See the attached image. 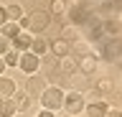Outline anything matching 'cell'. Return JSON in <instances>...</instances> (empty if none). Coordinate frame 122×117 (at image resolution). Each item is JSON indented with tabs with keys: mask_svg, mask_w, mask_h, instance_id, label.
Instances as JSON below:
<instances>
[{
	"mask_svg": "<svg viewBox=\"0 0 122 117\" xmlns=\"http://www.w3.org/2000/svg\"><path fill=\"white\" fill-rule=\"evenodd\" d=\"M41 104H43V109H51V112L61 109L64 107V92H61V86H56V84L46 86L41 92Z\"/></svg>",
	"mask_w": 122,
	"mask_h": 117,
	"instance_id": "6da1fadb",
	"label": "cell"
},
{
	"mask_svg": "<svg viewBox=\"0 0 122 117\" xmlns=\"http://www.w3.org/2000/svg\"><path fill=\"white\" fill-rule=\"evenodd\" d=\"M23 23L28 28V33H41L48 28L51 23V13H46V10H36V13H30V15L23 18Z\"/></svg>",
	"mask_w": 122,
	"mask_h": 117,
	"instance_id": "7a4b0ae2",
	"label": "cell"
},
{
	"mask_svg": "<svg viewBox=\"0 0 122 117\" xmlns=\"http://www.w3.org/2000/svg\"><path fill=\"white\" fill-rule=\"evenodd\" d=\"M84 107H86V104H84V97H81L79 92H69V94H64V109H66L69 115H79Z\"/></svg>",
	"mask_w": 122,
	"mask_h": 117,
	"instance_id": "3957f363",
	"label": "cell"
},
{
	"mask_svg": "<svg viewBox=\"0 0 122 117\" xmlns=\"http://www.w3.org/2000/svg\"><path fill=\"white\" fill-rule=\"evenodd\" d=\"M18 66H20L25 74H36L38 66H41V59H38L36 54H30V51H25V54H20V61H18Z\"/></svg>",
	"mask_w": 122,
	"mask_h": 117,
	"instance_id": "277c9868",
	"label": "cell"
},
{
	"mask_svg": "<svg viewBox=\"0 0 122 117\" xmlns=\"http://www.w3.org/2000/svg\"><path fill=\"white\" fill-rule=\"evenodd\" d=\"M69 18H71V23H74V25L81 28V25L92 18V10H89V8H81V5H74V8L69 10Z\"/></svg>",
	"mask_w": 122,
	"mask_h": 117,
	"instance_id": "5b68a950",
	"label": "cell"
},
{
	"mask_svg": "<svg viewBox=\"0 0 122 117\" xmlns=\"http://www.w3.org/2000/svg\"><path fill=\"white\" fill-rule=\"evenodd\" d=\"M76 61H79V71H81V74H94V71H97V56L94 54H84V56H79Z\"/></svg>",
	"mask_w": 122,
	"mask_h": 117,
	"instance_id": "8992f818",
	"label": "cell"
},
{
	"mask_svg": "<svg viewBox=\"0 0 122 117\" xmlns=\"http://www.w3.org/2000/svg\"><path fill=\"white\" fill-rule=\"evenodd\" d=\"M30 43H33V33H28V31H20L18 36L13 38V46H15V51H28L30 48Z\"/></svg>",
	"mask_w": 122,
	"mask_h": 117,
	"instance_id": "52a82bcc",
	"label": "cell"
},
{
	"mask_svg": "<svg viewBox=\"0 0 122 117\" xmlns=\"http://www.w3.org/2000/svg\"><path fill=\"white\" fill-rule=\"evenodd\" d=\"M59 38H64L66 41V43H74V41H79L81 38V31H79V25H64V28H61V36Z\"/></svg>",
	"mask_w": 122,
	"mask_h": 117,
	"instance_id": "ba28073f",
	"label": "cell"
},
{
	"mask_svg": "<svg viewBox=\"0 0 122 117\" xmlns=\"http://www.w3.org/2000/svg\"><path fill=\"white\" fill-rule=\"evenodd\" d=\"M10 97H15V81L0 76V99H10Z\"/></svg>",
	"mask_w": 122,
	"mask_h": 117,
	"instance_id": "9c48e42d",
	"label": "cell"
},
{
	"mask_svg": "<svg viewBox=\"0 0 122 117\" xmlns=\"http://www.w3.org/2000/svg\"><path fill=\"white\" fill-rule=\"evenodd\" d=\"M48 48L53 51V56H56V59H64V56H69V51H71V43H66L64 38H56Z\"/></svg>",
	"mask_w": 122,
	"mask_h": 117,
	"instance_id": "30bf717a",
	"label": "cell"
},
{
	"mask_svg": "<svg viewBox=\"0 0 122 117\" xmlns=\"http://www.w3.org/2000/svg\"><path fill=\"white\" fill-rule=\"evenodd\" d=\"M59 69L64 71V74H69V76H71V74H76V71H79V61H76V59H71V56H64V59H59Z\"/></svg>",
	"mask_w": 122,
	"mask_h": 117,
	"instance_id": "8fae6325",
	"label": "cell"
},
{
	"mask_svg": "<svg viewBox=\"0 0 122 117\" xmlns=\"http://www.w3.org/2000/svg\"><path fill=\"white\" fill-rule=\"evenodd\" d=\"M13 102H15V109H18V112H30V109H33V99H30V94H28V92L18 94Z\"/></svg>",
	"mask_w": 122,
	"mask_h": 117,
	"instance_id": "7c38bea8",
	"label": "cell"
},
{
	"mask_svg": "<svg viewBox=\"0 0 122 117\" xmlns=\"http://www.w3.org/2000/svg\"><path fill=\"white\" fill-rule=\"evenodd\" d=\"M5 15L10 18L13 23H20L23 18H25V10H23L18 3H13V5H8V8H5Z\"/></svg>",
	"mask_w": 122,
	"mask_h": 117,
	"instance_id": "4fadbf2b",
	"label": "cell"
},
{
	"mask_svg": "<svg viewBox=\"0 0 122 117\" xmlns=\"http://www.w3.org/2000/svg\"><path fill=\"white\" fill-rule=\"evenodd\" d=\"M84 109H86V115H89V117H104L109 107H107L104 102H92V104H86Z\"/></svg>",
	"mask_w": 122,
	"mask_h": 117,
	"instance_id": "5bb4252c",
	"label": "cell"
},
{
	"mask_svg": "<svg viewBox=\"0 0 122 117\" xmlns=\"http://www.w3.org/2000/svg\"><path fill=\"white\" fill-rule=\"evenodd\" d=\"M20 33V23H13V20H5L0 25V36H8V38H15Z\"/></svg>",
	"mask_w": 122,
	"mask_h": 117,
	"instance_id": "9a60e30c",
	"label": "cell"
},
{
	"mask_svg": "<svg viewBox=\"0 0 122 117\" xmlns=\"http://www.w3.org/2000/svg\"><path fill=\"white\" fill-rule=\"evenodd\" d=\"M18 109H15L13 99H0V117H15Z\"/></svg>",
	"mask_w": 122,
	"mask_h": 117,
	"instance_id": "2e32d148",
	"label": "cell"
},
{
	"mask_svg": "<svg viewBox=\"0 0 122 117\" xmlns=\"http://www.w3.org/2000/svg\"><path fill=\"white\" fill-rule=\"evenodd\" d=\"M48 51V41L46 38H33V43H30V54H36L38 59Z\"/></svg>",
	"mask_w": 122,
	"mask_h": 117,
	"instance_id": "e0dca14e",
	"label": "cell"
},
{
	"mask_svg": "<svg viewBox=\"0 0 122 117\" xmlns=\"http://www.w3.org/2000/svg\"><path fill=\"white\" fill-rule=\"evenodd\" d=\"M66 13V0H51V15H64Z\"/></svg>",
	"mask_w": 122,
	"mask_h": 117,
	"instance_id": "ac0fdd59",
	"label": "cell"
},
{
	"mask_svg": "<svg viewBox=\"0 0 122 117\" xmlns=\"http://www.w3.org/2000/svg\"><path fill=\"white\" fill-rule=\"evenodd\" d=\"M3 61H5V66H18L20 56H18V51H8V54H3Z\"/></svg>",
	"mask_w": 122,
	"mask_h": 117,
	"instance_id": "d6986e66",
	"label": "cell"
},
{
	"mask_svg": "<svg viewBox=\"0 0 122 117\" xmlns=\"http://www.w3.org/2000/svg\"><path fill=\"white\" fill-rule=\"evenodd\" d=\"M97 92H102V94H107V92H112V81H109V79H99L97 84Z\"/></svg>",
	"mask_w": 122,
	"mask_h": 117,
	"instance_id": "ffe728a7",
	"label": "cell"
},
{
	"mask_svg": "<svg viewBox=\"0 0 122 117\" xmlns=\"http://www.w3.org/2000/svg\"><path fill=\"white\" fill-rule=\"evenodd\" d=\"M8 51H10V48H8V41H5V38H0V56L8 54Z\"/></svg>",
	"mask_w": 122,
	"mask_h": 117,
	"instance_id": "44dd1931",
	"label": "cell"
},
{
	"mask_svg": "<svg viewBox=\"0 0 122 117\" xmlns=\"http://www.w3.org/2000/svg\"><path fill=\"white\" fill-rule=\"evenodd\" d=\"M104 117H122V109H107Z\"/></svg>",
	"mask_w": 122,
	"mask_h": 117,
	"instance_id": "7402d4cb",
	"label": "cell"
},
{
	"mask_svg": "<svg viewBox=\"0 0 122 117\" xmlns=\"http://www.w3.org/2000/svg\"><path fill=\"white\" fill-rule=\"evenodd\" d=\"M36 117H53V112H51V109H41Z\"/></svg>",
	"mask_w": 122,
	"mask_h": 117,
	"instance_id": "603a6c76",
	"label": "cell"
},
{
	"mask_svg": "<svg viewBox=\"0 0 122 117\" xmlns=\"http://www.w3.org/2000/svg\"><path fill=\"white\" fill-rule=\"evenodd\" d=\"M5 20H8V15H5V8H0V25L5 23Z\"/></svg>",
	"mask_w": 122,
	"mask_h": 117,
	"instance_id": "cb8c5ba5",
	"label": "cell"
},
{
	"mask_svg": "<svg viewBox=\"0 0 122 117\" xmlns=\"http://www.w3.org/2000/svg\"><path fill=\"white\" fill-rule=\"evenodd\" d=\"M3 69H5V61H3V56H0V76H3Z\"/></svg>",
	"mask_w": 122,
	"mask_h": 117,
	"instance_id": "d4e9b609",
	"label": "cell"
},
{
	"mask_svg": "<svg viewBox=\"0 0 122 117\" xmlns=\"http://www.w3.org/2000/svg\"><path fill=\"white\" fill-rule=\"evenodd\" d=\"M120 41H122V31H120Z\"/></svg>",
	"mask_w": 122,
	"mask_h": 117,
	"instance_id": "484cf974",
	"label": "cell"
}]
</instances>
